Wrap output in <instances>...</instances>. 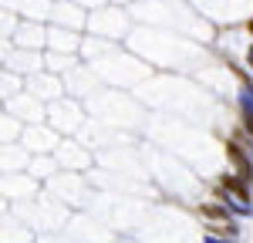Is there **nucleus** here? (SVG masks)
<instances>
[{"label":"nucleus","mask_w":253,"mask_h":243,"mask_svg":"<svg viewBox=\"0 0 253 243\" xmlns=\"http://www.w3.org/2000/svg\"><path fill=\"white\" fill-rule=\"evenodd\" d=\"M226 152H230V159L236 162V169H240V176H250V162L243 159V152H240L236 145H226Z\"/></svg>","instance_id":"f257e3e1"},{"label":"nucleus","mask_w":253,"mask_h":243,"mask_svg":"<svg viewBox=\"0 0 253 243\" xmlns=\"http://www.w3.org/2000/svg\"><path fill=\"white\" fill-rule=\"evenodd\" d=\"M223 186H226V189H233V193H236V200L250 202V193H247V186H243L240 179H223Z\"/></svg>","instance_id":"f03ea898"}]
</instances>
